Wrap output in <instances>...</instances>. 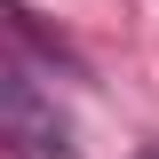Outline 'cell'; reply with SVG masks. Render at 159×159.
<instances>
[{"label":"cell","instance_id":"1","mask_svg":"<svg viewBox=\"0 0 159 159\" xmlns=\"http://www.w3.org/2000/svg\"><path fill=\"white\" fill-rule=\"evenodd\" d=\"M0 127H16V135H24V151H40V159H72L64 119L48 111V103H40L24 80H8V72H0Z\"/></svg>","mask_w":159,"mask_h":159},{"label":"cell","instance_id":"2","mask_svg":"<svg viewBox=\"0 0 159 159\" xmlns=\"http://www.w3.org/2000/svg\"><path fill=\"white\" fill-rule=\"evenodd\" d=\"M151 159H159V151H151Z\"/></svg>","mask_w":159,"mask_h":159}]
</instances>
